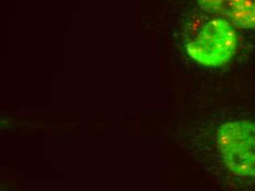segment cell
Returning <instances> with one entry per match:
<instances>
[{
    "label": "cell",
    "instance_id": "3957f363",
    "mask_svg": "<svg viewBox=\"0 0 255 191\" xmlns=\"http://www.w3.org/2000/svg\"><path fill=\"white\" fill-rule=\"evenodd\" d=\"M209 17L220 18L236 29H255V0H195Z\"/></svg>",
    "mask_w": 255,
    "mask_h": 191
},
{
    "label": "cell",
    "instance_id": "7a4b0ae2",
    "mask_svg": "<svg viewBox=\"0 0 255 191\" xmlns=\"http://www.w3.org/2000/svg\"><path fill=\"white\" fill-rule=\"evenodd\" d=\"M236 28L228 21L210 17L196 30L186 50L191 60L206 67H219L235 55Z\"/></svg>",
    "mask_w": 255,
    "mask_h": 191
},
{
    "label": "cell",
    "instance_id": "6da1fadb",
    "mask_svg": "<svg viewBox=\"0 0 255 191\" xmlns=\"http://www.w3.org/2000/svg\"><path fill=\"white\" fill-rule=\"evenodd\" d=\"M216 144L228 171L239 177L255 179V122H226L217 132Z\"/></svg>",
    "mask_w": 255,
    "mask_h": 191
}]
</instances>
